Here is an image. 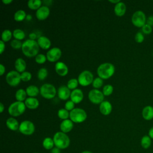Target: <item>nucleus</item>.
<instances>
[{
    "instance_id": "nucleus-29",
    "label": "nucleus",
    "mask_w": 153,
    "mask_h": 153,
    "mask_svg": "<svg viewBox=\"0 0 153 153\" xmlns=\"http://www.w3.org/2000/svg\"><path fill=\"white\" fill-rule=\"evenodd\" d=\"M42 5L41 0H29L27 2V7L32 10H38Z\"/></svg>"
},
{
    "instance_id": "nucleus-54",
    "label": "nucleus",
    "mask_w": 153,
    "mask_h": 153,
    "mask_svg": "<svg viewBox=\"0 0 153 153\" xmlns=\"http://www.w3.org/2000/svg\"><path fill=\"white\" fill-rule=\"evenodd\" d=\"M81 153H92V152L90 151H84L81 152Z\"/></svg>"
},
{
    "instance_id": "nucleus-23",
    "label": "nucleus",
    "mask_w": 153,
    "mask_h": 153,
    "mask_svg": "<svg viewBox=\"0 0 153 153\" xmlns=\"http://www.w3.org/2000/svg\"><path fill=\"white\" fill-rule=\"evenodd\" d=\"M6 126L10 130L16 131L19 130L20 124L14 117H10L6 121Z\"/></svg>"
},
{
    "instance_id": "nucleus-53",
    "label": "nucleus",
    "mask_w": 153,
    "mask_h": 153,
    "mask_svg": "<svg viewBox=\"0 0 153 153\" xmlns=\"http://www.w3.org/2000/svg\"><path fill=\"white\" fill-rule=\"evenodd\" d=\"M32 16H31L30 14H27V15L26 16V19L27 21H30V20H32Z\"/></svg>"
},
{
    "instance_id": "nucleus-44",
    "label": "nucleus",
    "mask_w": 153,
    "mask_h": 153,
    "mask_svg": "<svg viewBox=\"0 0 153 153\" xmlns=\"http://www.w3.org/2000/svg\"><path fill=\"white\" fill-rule=\"evenodd\" d=\"M146 24L151 26V27L153 26V15L149 16L146 19Z\"/></svg>"
},
{
    "instance_id": "nucleus-48",
    "label": "nucleus",
    "mask_w": 153,
    "mask_h": 153,
    "mask_svg": "<svg viewBox=\"0 0 153 153\" xmlns=\"http://www.w3.org/2000/svg\"><path fill=\"white\" fill-rule=\"evenodd\" d=\"M29 37L30 39L32 40H35L36 38V35L35 33L34 32H31L29 35Z\"/></svg>"
},
{
    "instance_id": "nucleus-28",
    "label": "nucleus",
    "mask_w": 153,
    "mask_h": 153,
    "mask_svg": "<svg viewBox=\"0 0 153 153\" xmlns=\"http://www.w3.org/2000/svg\"><path fill=\"white\" fill-rule=\"evenodd\" d=\"M152 143V140L151 137L148 135H144L140 140L141 146L143 149H148Z\"/></svg>"
},
{
    "instance_id": "nucleus-3",
    "label": "nucleus",
    "mask_w": 153,
    "mask_h": 153,
    "mask_svg": "<svg viewBox=\"0 0 153 153\" xmlns=\"http://www.w3.org/2000/svg\"><path fill=\"white\" fill-rule=\"evenodd\" d=\"M54 146L60 149H65L70 145V139L69 136L62 131H57L53 136Z\"/></svg>"
},
{
    "instance_id": "nucleus-31",
    "label": "nucleus",
    "mask_w": 153,
    "mask_h": 153,
    "mask_svg": "<svg viewBox=\"0 0 153 153\" xmlns=\"http://www.w3.org/2000/svg\"><path fill=\"white\" fill-rule=\"evenodd\" d=\"M13 36L16 39L22 40L25 37V33L24 31L20 29H16L13 32Z\"/></svg>"
},
{
    "instance_id": "nucleus-39",
    "label": "nucleus",
    "mask_w": 153,
    "mask_h": 153,
    "mask_svg": "<svg viewBox=\"0 0 153 153\" xmlns=\"http://www.w3.org/2000/svg\"><path fill=\"white\" fill-rule=\"evenodd\" d=\"M35 62L38 64H44L47 60L46 56L43 54H38L35 56Z\"/></svg>"
},
{
    "instance_id": "nucleus-46",
    "label": "nucleus",
    "mask_w": 153,
    "mask_h": 153,
    "mask_svg": "<svg viewBox=\"0 0 153 153\" xmlns=\"http://www.w3.org/2000/svg\"><path fill=\"white\" fill-rule=\"evenodd\" d=\"M5 72V68L2 64H0V75L2 76Z\"/></svg>"
},
{
    "instance_id": "nucleus-4",
    "label": "nucleus",
    "mask_w": 153,
    "mask_h": 153,
    "mask_svg": "<svg viewBox=\"0 0 153 153\" xmlns=\"http://www.w3.org/2000/svg\"><path fill=\"white\" fill-rule=\"evenodd\" d=\"M26 108L25 102L16 101L9 106L8 112L12 117H17L25 112Z\"/></svg>"
},
{
    "instance_id": "nucleus-2",
    "label": "nucleus",
    "mask_w": 153,
    "mask_h": 153,
    "mask_svg": "<svg viewBox=\"0 0 153 153\" xmlns=\"http://www.w3.org/2000/svg\"><path fill=\"white\" fill-rule=\"evenodd\" d=\"M115 66L113 64L106 62L100 64L97 69V74L100 78L107 79L111 78L115 73Z\"/></svg>"
},
{
    "instance_id": "nucleus-55",
    "label": "nucleus",
    "mask_w": 153,
    "mask_h": 153,
    "mask_svg": "<svg viewBox=\"0 0 153 153\" xmlns=\"http://www.w3.org/2000/svg\"><path fill=\"white\" fill-rule=\"evenodd\" d=\"M33 153H39V152H33Z\"/></svg>"
},
{
    "instance_id": "nucleus-35",
    "label": "nucleus",
    "mask_w": 153,
    "mask_h": 153,
    "mask_svg": "<svg viewBox=\"0 0 153 153\" xmlns=\"http://www.w3.org/2000/svg\"><path fill=\"white\" fill-rule=\"evenodd\" d=\"M78 81L76 78H72L70 79L68 82H67V87L70 89V90H75L77 88V87L78 85Z\"/></svg>"
},
{
    "instance_id": "nucleus-20",
    "label": "nucleus",
    "mask_w": 153,
    "mask_h": 153,
    "mask_svg": "<svg viewBox=\"0 0 153 153\" xmlns=\"http://www.w3.org/2000/svg\"><path fill=\"white\" fill-rule=\"evenodd\" d=\"M142 115L144 120L150 121L153 119V107L151 105L145 106L142 111Z\"/></svg>"
},
{
    "instance_id": "nucleus-25",
    "label": "nucleus",
    "mask_w": 153,
    "mask_h": 153,
    "mask_svg": "<svg viewBox=\"0 0 153 153\" xmlns=\"http://www.w3.org/2000/svg\"><path fill=\"white\" fill-rule=\"evenodd\" d=\"M26 91L27 95L31 97H35L38 95L39 93H40L38 87L35 85H30L28 86L26 89Z\"/></svg>"
},
{
    "instance_id": "nucleus-14",
    "label": "nucleus",
    "mask_w": 153,
    "mask_h": 153,
    "mask_svg": "<svg viewBox=\"0 0 153 153\" xmlns=\"http://www.w3.org/2000/svg\"><path fill=\"white\" fill-rule=\"evenodd\" d=\"M50 13V11L49 8L47 6L43 5L36 10L35 15L37 19L39 20H44L49 16Z\"/></svg>"
},
{
    "instance_id": "nucleus-51",
    "label": "nucleus",
    "mask_w": 153,
    "mask_h": 153,
    "mask_svg": "<svg viewBox=\"0 0 153 153\" xmlns=\"http://www.w3.org/2000/svg\"><path fill=\"white\" fill-rule=\"evenodd\" d=\"M4 108H5V107H4V105H3V103H0V112L1 113L3 112V111L4 110Z\"/></svg>"
},
{
    "instance_id": "nucleus-36",
    "label": "nucleus",
    "mask_w": 153,
    "mask_h": 153,
    "mask_svg": "<svg viewBox=\"0 0 153 153\" xmlns=\"http://www.w3.org/2000/svg\"><path fill=\"white\" fill-rule=\"evenodd\" d=\"M114 91V87L111 84H106L103 87L102 93L105 96H110Z\"/></svg>"
},
{
    "instance_id": "nucleus-26",
    "label": "nucleus",
    "mask_w": 153,
    "mask_h": 153,
    "mask_svg": "<svg viewBox=\"0 0 153 153\" xmlns=\"http://www.w3.org/2000/svg\"><path fill=\"white\" fill-rule=\"evenodd\" d=\"M42 146L47 150H51L54 146L53 139L50 137H47L42 140Z\"/></svg>"
},
{
    "instance_id": "nucleus-12",
    "label": "nucleus",
    "mask_w": 153,
    "mask_h": 153,
    "mask_svg": "<svg viewBox=\"0 0 153 153\" xmlns=\"http://www.w3.org/2000/svg\"><path fill=\"white\" fill-rule=\"evenodd\" d=\"M62 56V51L58 47H53L50 49L47 54L46 57L47 60L50 62H57Z\"/></svg>"
},
{
    "instance_id": "nucleus-38",
    "label": "nucleus",
    "mask_w": 153,
    "mask_h": 153,
    "mask_svg": "<svg viewBox=\"0 0 153 153\" xmlns=\"http://www.w3.org/2000/svg\"><path fill=\"white\" fill-rule=\"evenodd\" d=\"M22 44H23V42H22L21 41L17 40V39H13L10 42V45H11V47L13 49H15V50H19L20 48L22 49Z\"/></svg>"
},
{
    "instance_id": "nucleus-47",
    "label": "nucleus",
    "mask_w": 153,
    "mask_h": 153,
    "mask_svg": "<svg viewBox=\"0 0 153 153\" xmlns=\"http://www.w3.org/2000/svg\"><path fill=\"white\" fill-rule=\"evenodd\" d=\"M50 153H61L60 149L57 147H54L50 151Z\"/></svg>"
},
{
    "instance_id": "nucleus-1",
    "label": "nucleus",
    "mask_w": 153,
    "mask_h": 153,
    "mask_svg": "<svg viewBox=\"0 0 153 153\" xmlns=\"http://www.w3.org/2000/svg\"><path fill=\"white\" fill-rule=\"evenodd\" d=\"M39 47L37 41L30 39L25 40L22 44L23 54L27 57H32L38 54Z\"/></svg>"
},
{
    "instance_id": "nucleus-17",
    "label": "nucleus",
    "mask_w": 153,
    "mask_h": 153,
    "mask_svg": "<svg viewBox=\"0 0 153 153\" xmlns=\"http://www.w3.org/2000/svg\"><path fill=\"white\" fill-rule=\"evenodd\" d=\"M112 110V104L107 100L103 101L99 105L100 112L103 115H109Z\"/></svg>"
},
{
    "instance_id": "nucleus-30",
    "label": "nucleus",
    "mask_w": 153,
    "mask_h": 153,
    "mask_svg": "<svg viewBox=\"0 0 153 153\" xmlns=\"http://www.w3.org/2000/svg\"><path fill=\"white\" fill-rule=\"evenodd\" d=\"M26 12L23 10H17L14 14V19L16 22H22L26 19Z\"/></svg>"
},
{
    "instance_id": "nucleus-8",
    "label": "nucleus",
    "mask_w": 153,
    "mask_h": 153,
    "mask_svg": "<svg viewBox=\"0 0 153 153\" xmlns=\"http://www.w3.org/2000/svg\"><path fill=\"white\" fill-rule=\"evenodd\" d=\"M93 76V74L91 72L88 70H84L79 74L77 79L78 81L79 84L85 87L92 84L94 80Z\"/></svg>"
},
{
    "instance_id": "nucleus-42",
    "label": "nucleus",
    "mask_w": 153,
    "mask_h": 153,
    "mask_svg": "<svg viewBox=\"0 0 153 153\" xmlns=\"http://www.w3.org/2000/svg\"><path fill=\"white\" fill-rule=\"evenodd\" d=\"M152 31V27L146 23L142 27V32L143 33H144L145 35L151 34Z\"/></svg>"
},
{
    "instance_id": "nucleus-50",
    "label": "nucleus",
    "mask_w": 153,
    "mask_h": 153,
    "mask_svg": "<svg viewBox=\"0 0 153 153\" xmlns=\"http://www.w3.org/2000/svg\"><path fill=\"white\" fill-rule=\"evenodd\" d=\"M13 0H2V2L3 4H5V5H8V4H11V2H13Z\"/></svg>"
},
{
    "instance_id": "nucleus-16",
    "label": "nucleus",
    "mask_w": 153,
    "mask_h": 153,
    "mask_svg": "<svg viewBox=\"0 0 153 153\" xmlns=\"http://www.w3.org/2000/svg\"><path fill=\"white\" fill-rule=\"evenodd\" d=\"M56 72L61 76H66L68 73V68L67 65L62 62H57L55 64Z\"/></svg>"
},
{
    "instance_id": "nucleus-33",
    "label": "nucleus",
    "mask_w": 153,
    "mask_h": 153,
    "mask_svg": "<svg viewBox=\"0 0 153 153\" xmlns=\"http://www.w3.org/2000/svg\"><path fill=\"white\" fill-rule=\"evenodd\" d=\"M57 116L61 120H67L69 117V112L66 109L61 108L57 112Z\"/></svg>"
},
{
    "instance_id": "nucleus-6",
    "label": "nucleus",
    "mask_w": 153,
    "mask_h": 153,
    "mask_svg": "<svg viewBox=\"0 0 153 153\" xmlns=\"http://www.w3.org/2000/svg\"><path fill=\"white\" fill-rule=\"evenodd\" d=\"M39 91L41 96L47 99L54 98L57 93L56 87L53 84L48 83L42 84L39 88Z\"/></svg>"
},
{
    "instance_id": "nucleus-15",
    "label": "nucleus",
    "mask_w": 153,
    "mask_h": 153,
    "mask_svg": "<svg viewBox=\"0 0 153 153\" xmlns=\"http://www.w3.org/2000/svg\"><path fill=\"white\" fill-rule=\"evenodd\" d=\"M71 100L75 103H79L84 98V94L82 90L79 88H76L71 91Z\"/></svg>"
},
{
    "instance_id": "nucleus-21",
    "label": "nucleus",
    "mask_w": 153,
    "mask_h": 153,
    "mask_svg": "<svg viewBox=\"0 0 153 153\" xmlns=\"http://www.w3.org/2000/svg\"><path fill=\"white\" fill-rule=\"evenodd\" d=\"M126 12V4L120 1L118 4L115 5L114 7V13L116 16L118 17L123 16Z\"/></svg>"
},
{
    "instance_id": "nucleus-9",
    "label": "nucleus",
    "mask_w": 153,
    "mask_h": 153,
    "mask_svg": "<svg viewBox=\"0 0 153 153\" xmlns=\"http://www.w3.org/2000/svg\"><path fill=\"white\" fill-rule=\"evenodd\" d=\"M35 130L34 124L29 120H25L20 123L19 126V131L26 136L32 135Z\"/></svg>"
},
{
    "instance_id": "nucleus-52",
    "label": "nucleus",
    "mask_w": 153,
    "mask_h": 153,
    "mask_svg": "<svg viewBox=\"0 0 153 153\" xmlns=\"http://www.w3.org/2000/svg\"><path fill=\"white\" fill-rule=\"evenodd\" d=\"M108 1H109V2H111V3L115 4H115H118V2H120V0H109Z\"/></svg>"
},
{
    "instance_id": "nucleus-18",
    "label": "nucleus",
    "mask_w": 153,
    "mask_h": 153,
    "mask_svg": "<svg viewBox=\"0 0 153 153\" xmlns=\"http://www.w3.org/2000/svg\"><path fill=\"white\" fill-rule=\"evenodd\" d=\"M74 127V123L69 119L63 120L60 124V129L61 131L68 133L70 132Z\"/></svg>"
},
{
    "instance_id": "nucleus-5",
    "label": "nucleus",
    "mask_w": 153,
    "mask_h": 153,
    "mask_svg": "<svg viewBox=\"0 0 153 153\" xmlns=\"http://www.w3.org/2000/svg\"><path fill=\"white\" fill-rule=\"evenodd\" d=\"M87 117L86 112L82 108H74L69 112V118L73 123H81L87 119Z\"/></svg>"
},
{
    "instance_id": "nucleus-22",
    "label": "nucleus",
    "mask_w": 153,
    "mask_h": 153,
    "mask_svg": "<svg viewBox=\"0 0 153 153\" xmlns=\"http://www.w3.org/2000/svg\"><path fill=\"white\" fill-rule=\"evenodd\" d=\"M25 104L26 108L30 109H35L39 106V102L36 97H29L25 100Z\"/></svg>"
},
{
    "instance_id": "nucleus-49",
    "label": "nucleus",
    "mask_w": 153,
    "mask_h": 153,
    "mask_svg": "<svg viewBox=\"0 0 153 153\" xmlns=\"http://www.w3.org/2000/svg\"><path fill=\"white\" fill-rule=\"evenodd\" d=\"M148 136L151 137V139H153V127L149 128L148 131Z\"/></svg>"
},
{
    "instance_id": "nucleus-13",
    "label": "nucleus",
    "mask_w": 153,
    "mask_h": 153,
    "mask_svg": "<svg viewBox=\"0 0 153 153\" xmlns=\"http://www.w3.org/2000/svg\"><path fill=\"white\" fill-rule=\"evenodd\" d=\"M71 90L67 87V85H61L57 90V96L59 98L63 100H66L71 96Z\"/></svg>"
},
{
    "instance_id": "nucleus-7",
    "label": "nucleus",
    "mask_w": 153,
    "mask_h": 153,
    "mask_svg": "<svg viewBox=\"0 0 153 153\" xmlns=\"http://www.w3.org/2000/svg\"><path fill=\"white\" fill-rule=\"evenodd\" d=\"M146 17L145 14L140 10L135 11L131 17L132 24L137 27H142L146 23Z\"/></svg>"
},
{
    "instance_id": "nucleus-11",
    "label": "nucleus",
    "mask_w": 153,
    "mask_h": 153,
    "mask_svg": "<svg viewBox=\"0 0 153 153\" xmlns=\"http://www.w3.org/2000/svg\"><path fill=\"white\" fill-rule=\"evenodd\" d=\"M104 94L102 91L98 89H93L88 92V97L89 100L94 104H100L104 101Z\"/></svg>"
},
{
    "instance_id": "nucleus-19",
    "label": "nucleus",
    "mask_w": 153,
    "mask_h": 153,
    "mask_svg": "<svg viewBox=\"0 0 153 153\" xmlns=\"http://www.w3.org/2000/svg\"><path fill=\"white\" fill-rule=\"evenodd\" d=\"M37 42L40 48L43 50H48L51 47V43L49 38L45 36H41L38 38Z\"/></svg>"
},
{
    "instance_id": "nucleus-27",
    "label": "nucleus",
    "mask_w": 153,
    "mask_h": 153,
    "mask_svg": "<svg viewBox=\"0 0 153 153\" xmlns=\"http://www.w3.org/2000/svg\"><path fill=\"white\" fill-rule=\"evenodd\" d=\"M27 93L26 90H25L23 88H20L17 90L15 93V97L17 101L19 102H23L25 101V100L27 99Z\"/></svg>"
},
{
    "instance_id": "nucleus-37",
    "label": "nucleus",
    "mask_w": 153,
    "mask_h": 153,
    "mask_svg": "<svg viewBox=\"0 0 153 153\" xmlns=\"http://www.w3.org/2000/svg\"><path fill=\"white\" fill-rule=\"evenodd\" d=\"M103 79L100 78V77H97L94 79L92 82V85L94 89H99L103 85Z\"/></svg>"
},
{
    "instance_id": "nucleus-43",
    "label": "nucleus",
    "mask_w": 153,
    "mask_h": 153,
    "mask_svg": "<svg viewBox=\"0 0 153 153\" xmlns=\"http://www.w3.org/2000/svg\"><path fill=\"white\" fill-rule=\"evenodd\" d=\"M75 104L72 100H68L65 104V109L68 111H71L75 108Z\"/></svg>"
},
{
    "instance_id": "nucleus-32",
    "label": "nucleus",
    "mask_w": 153,
    "mask_h": 153,
    "mask_svg": "<svg viewBox=\"0 0 153 153\" xmlns=\"http://www.w3.org/2000/svg\"><path fill=\"white\" fill-rule=\"evenodd\" d=\"M12 36H13V32H11L8 29H5L2 32L1 40L4 42H8L11 39Z\"/></svg>"
},
{
    "instance_id": "nucleus-56",
    "label": "nucleus",
    "mask_w": 153,
    "mask_h": 153,
    "mask_svg": "<svg viewBox=\"0 0 153 153\" xmlns=\"http://www.w3.org/2000/svg\"><path fill=\"white\" fill-rule=\"evenodd\" d=\"M152 54H153V53H152Z\"/></svg>"
},
{
    "instance_id": "nucleus-40",
    "label": "nucleus",
    "mask_w": 153,
    "mask_h": 153,
    "mask_svg": "<svg viewBox=\"0 0 153 153\" xmlns=\"http://www.w3.org/2000/svg\"><path fill=\"white\" fill-rule=\"evenodd\" d=\"M20 77H21V80L22 81L27 82L31 79L32 74H30V72L28 71H25L20 74Z\"/></svg>"
},
{
    "instance_id": "nucleus-41",
    "label": "nucleus",
    "mask_w": 153,
    "mask_h": 153,
    "mask_svg": "<svg viewBox=\"0 0 153 153\" xmlns=\"http://www.w3.org/2000/svg\"><path fill=\"white\" fill-rule=\"evenodd\" d=\"M145 39L143 33L141 32H138L136 33L134 36V40L137 43H142L143 42Z\"/></svg>"
},
{
    "instance_id": "nucleus-24",
    "label": "nucleus",
    "mask_w": 153,
    "mask_h": 153,
    "mask_svg": "<svg viewBox=\"0 0 153 153\" xmlns=\"http://www.w3.org/2000/svg\"><path fill=\"white\" fill-rule=\"evenodd\" d=\"M14 67L16 71L19 73H22L25 71L26 68V63L22 58H17L14 62Z\"/></svg>"
},
{
    "instance_id": "nucleus-45",
    "label": "nucleus",
    "mask_w": 153,
    "mask_h": 153,
    "mask_svg": "<svg viewBox=\"0 0 153 153\" xmlns=\"http://www.w3.org/2000/svg\"><path fill=\"white\" fill-rule=\"evenodd\" d=\"M5 42L2 40H1L0 41V54L3 53L4 51L5 50Z\"/></svg>"
},
{
    "instance_id": "nucleus-10",
    "label": "nucleus",
    "mask_w": 153,
    "mask_h": 153,
    "mask_svg": "<svg viewBox=\"0 0 153 153\" xmlns=\"http://www.w3.org/2000/svg\"><path fill=\"white\" fill-rule=\"evenodd\" d=\"M5 79L7 84L11 87L17 86L22 81L20 74L14 70L11 71L7 74Z\"/></svg>"
},
{
    "instance_id": "nucleus-34",
    "label": "nucleus",
    "mask_w": 153,
    "mask_h": 153,
    "mask_svg": "<svg viewBox=\"0 0 153 153\" xmlns=\"http://www.w3.org/2000/svg\"><path fill=\"white\" fill-rule=\"evenodd\" d=\"M48 75V71L45 68H41L37 73V77L39 80H44Z\"/></svg>"
}]
</instances>
